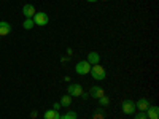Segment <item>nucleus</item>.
<instances>
[{"instance_id": "nucleus-23", "label": "nucleus", "mask_w": 159, "mask_h": 119, "mask_svg": "<svg viewBox=\"0 0 159 119\" xmlns=\"http://www.w3.org/2000/svg\"><path fill=\"white\" fill-rule=\"evenodd\" d=\"M61 119H62V117H61Z\"/></svg>"}, {"instance_id": "nucleus-17", "label": "nucleus", "mask_w": 159, "mask_h": 119, "mask_svg": "<svg viewBox=\"0 0 159 119\" xmlns=\"http://www.w3.org/2000/svg\"><path fill=\"white\" fill-rule=\"evenodd\" d=\"M92 119H105V113H103L102 110H97V113H94Z\"/></svg>"}, {"instance_id": "nucleus-7", "label": "nucleus", "mask_w": 159, "mask_h": 119, "mask_svg": "<svg viewBox=\"0 0 159 119\" xmlns=\"http://www.w3.org/2000/svg\"><path fill=\"white\" fill-rule=\"evenodd\" d=\"M145 114H147L148 119H159V108L157 107H148Z\"/></svg>"}, {"instance_id": "nucleus-13", "label": "nucleus", "mask_w": 159, "mask_h": 119, "mask_svg": "<svg viewBox=\"0 0 159 119\" xmlns=\"http://www.w3.org/2000/svg\"><path fill=\"white\" fill-rule=\"evenodd\" d=\"M61 107H65V108H67V107H70V103H72V95H62L61 97Z\"/></svg>"}, {"instance_id": "nucleus-14", "label": "nucleus", "mask_w": 159, "mask_h": 119, "mask_svg": "<svg viewBox=\"0 0 159 119\" xmlns=\"http://www.w3.org/2000/svg\"><path fill=\"white\" fill-rule=\"evenodd\" d=\"M34 25H35V22H34L32 18H25V21L22 22V27H24V29H27V30H30Z\"/></svg>"}, {"instance_id": "nucleus-2", "label": "nucleus", "mask_w": 159, "mask_h": 119, "mask_svg": "<svg viewBox=\"0 0 159 119\" xmlns=\"http://www.w3.org/2000/svg\"><path fill=\"white\" fill-rule=\"evenodd\" d=\"M75 72L78 75H86L91 72V64L88 60H81V62H78L76 64V67H75Z\"/></svg>"}, {"instance_id": "nucleus-20", "label": "nucleus", "mask_w": 159, "mask_h": 119, "mask_svg": "<svg viewBox=\"0 0 159 119\" xmlns=\"http://www.w3.org/2000/svg\"><path fill=\"white\" fill-rule=\"evenodd\" d=\"M37 116H38L37 111H32V113H30V117H37Z\"/></svg>"}, {"instance_id": "nucleus-8", "label": "nucleus", "mask_w": 159, "mask_h": 119, "mask_svg": "<svg viewBox=\"0 0 159 119\" xmlns=\"http://www.w3.org/2000/svg\"><path fill=\"white\" fill-rule=\"evenodd\" d=\"M11 32V25L5 21H0V37H7Z\"/></svg>"}, {"instance_id": "nucleus-22", "label": "nucleus", "mask_w": 159, "mask_h": 119, "mask_svg": "<svg viewBox=\"0 0 159 119\" xmlns=\"http://www.w3.org/2000/svg\"><path fill=\"white\" fill-rule=\"evenodd\" d=\"M0 38H2V37H0Z\"/></svg>"}, {"instance_id": "nucleus-4", "label": "nucleus", "mask_w": 159, "mask_h": 119, "mask_svg": "<svg viewBox=\"0 0 159 119\" xmlns=\"http://www.w3.org/2000/svg\"><path fill=\"white\" fill-rule=\"evenodd\" d=\"M121 110H123L124 114H134L137 108H135V103L132 100H124L123 105H121Z\"/></svg>"}, {"instance_id": "nucleus-3", "label": "nucleus", "mask_w": 159, "mask_h": 119, "mask_svg": "<svg viewBox=\"0 0 159 119\" xmlns=\"http://www.w3.org/2000/svg\"><path fill=\"white\" fill-rule=\"evenodd\" d=\"M69 95L72 97H81L83 95V86L80 83H73L69 86Z\"/></svg>"}, {"instance_id": "nucleus-16", "label": "nucleus", "mask_w": 159, "mask_h": 119, "mask_svg": "<svg viewBox=\"0 0 159 119\" xmlns=\"http://www.w3.org/2000/svg\"><path fill=\"white\" fill-rule=\"evenodd\" d=\"M97 100H99V103L102 105V107H107V105L110 103V99H108L107 95H102V97H100V99H97Z\"/></svg>"}, {"instance_id": "nucleus-19", "label": "nucleus", "mask_w": 159, "mask_h": 119, "mask_svg": "<svg viewBox=\"0 0 159 119\" xmlns=\"http://www.w3.org/2000/svg\"><path fill=\"white\" fill-rule=\"evenodd\" d=\"M59 108H61V103H59V102H57V103H54V108H52V110H56V111H57Z\"/></svg>"}, {"instance_id": "nucleus-12", "label": "nucleus", "mask_w": 159, "mask_h": 119, "mask_svg": "<svg viewBox=\"0 0 159 119\" xmlns=\"http://www.w3.org/2000/svg\"><path fill=\"white\" fill-rule=\"evenodd\" d=\"M43 117L45 119H61V114L56 110H48V111H45V116Z\"/></svg>"}, {"instance_id": "nucleus-10", "label": "nucleus", "mask_w": 159, "mask_h": 119, "mask_svg": "<svg viewBox=\"0 0 159 119\" xmlns=\"http://www.w3.org/2000/svg\"><path fill=\"white\" fill-rule=\"evenodd\" d=\"M91 65H96V64H99V60H100V56H99V52H89L88 54V59H86Z\"/></svg>"}, {"instance_id": "nucleus-6", "label": "nucleus", "mask_w": 159, "mask_h": 119, "mask_svg": "<svg viewBox=\"0 0 159 119\" xmlns=\"http://www.w3.org/2000/svg\"><path fill=\"white\" fill-rule=\"evenodd\" d=\"M89 95H91L92 99H100L102 95H105V90H103L102 87H99V86H94V87L89 90Z\"/></svg>"}, {"instance_id": "nucleus-15", "label": "nucleus", "mask_w": 159, "mask_h": 119, "mask_svg": "<svg viewBox=\"0 0 159 119\" xmlns=\"http://www.w3.org/2000/svg\"><path fill=\"white\" fill-rule=\"evenodd\" d=\"M62 119H78V114L75 111H69V113H65L64 116H61Z\"/></svg>"}, {"instance_id": "nucleus-9", "label": "nucleus", "mask_w": 159, "mask_h": 119, "mask_svg": "<svg viewBox=\"0 0 159 119\" xmlns=\"http://www.w3.org/2000/svg\"><path fill=\"white\" fill-rule=\"evenodd\" d=\"M22 15L25 18H34L35 16V7L34 5H24L22 7Z\"/></svg>"}, {"instance_id": "nucleus-1", "label": "nucleus", "mask_w": 159, "mask_h": 119, "mask_svg": "<svg viewBox=\"0 0 159 119\" xmlns=\"http://www.w3.org/2000/svg\"><path fill=\"white\" fill-rule=\"evenodd\" d=\"M89 73L92 75V78L99 79V81L105 79V76H107V72H105V68L102 67V65H99V64H96L94 67H91V72H89Z\"/></svg>"}, {"instance_id": "nucleus-5", "label": "nucleus", "mask_w": 159, "mask_h": 119, "mask_svg": "<svg viewBox=\"0 0 159 119\" xmlns=\"http://www.w3.org/2000/svg\"><path fill=\"white\" fill-rule=\"evenodd\" d=\"M48 21H49V18H48L46 13H43V11L35 13V16H34V22H35L37 25H46V24H48Z\"/></svg>"}, {"instance_id": "nucleus-11", "label": "nucleus", "mask_w": 159, "mask_h": 119, "mask_svg": "<svg viewBox=\"0 0 159 119\" xmlns=\"http://www.w3.org/2000/svg\"><path fill=\"white\" fill-rule=\"evenodd\" d=\"M148 107H150V102H148L147 99H140V100L137 102V105H135V108H139L140 111H147Z\"/></svg>"}, {"instance_id": "nucleus-21", "label": "nucleus", "mask_w": 159, "mask_h": 119, "mask_svg": "<svg viewBox=\"0 0 159 119\" xmlns=\"http://www.w3.org/2000/svg\"><path fill=\"white\" fill-rule=\"evenodd\" d=\"M86 2H91L92 3V2H97V0H86Z\"/></svg>"}, {"instance_id": "nucleus-18", "label": "nucleus", "mask_w": 159, "mask_h": 119, "mask_svg": "<svg viewBox=\"0 0 159 119\" xmlns=\"http://www.w3.org/2000/svg\"><path fill=\"white\" fill-rule=\"evenodd\" d=\"M135 119H148V117H147V114H145V111H140V113L135 114Z\"/></svg>"}]
</instances>
